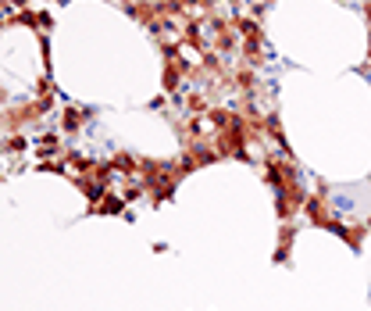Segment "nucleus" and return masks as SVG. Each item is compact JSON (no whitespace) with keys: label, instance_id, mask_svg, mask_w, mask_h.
Masks as SVG:
<instances>
[{"label":"nucleus","instance_id":"1","mask_svg":"<svg viewBox=\"0 0 371 311\" xmlns=\"http://www.w3.org/2000/svg\"><path fill=\"white\" fill-rule=\"evenodd\" d=\"M336 233H339V236H343V240H346V243H350L353 250H360V243H364V233H367V226H339Z\"/></svg>","mask_w":371,"mask_h":311},{"label":"nucleus","instance_id":"2","mask_svg":"<svg viewBox=\"0 0 371 311\" xmlns=\"http://www.w3.org/2000/svg\"><path fill=\"white\" fill-rule=\"evenodd\" d=\"M293 236H296V229H293V226H286V229L279 233V250H275V262H289V247H293Z\"/></svg>","mask_w":371,"mask_h":311}]
</instances>
